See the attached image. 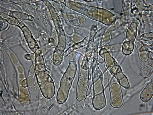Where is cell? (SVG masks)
Segmentation results:
<instances>
[{
  "label": "cell",
  "instance_id": "obj_6",
  "mask_svg": "<svg viewBox=\"0 0 153 115\" xmlns=\"http://www.w3.org/2000/svg\"><path fill=\"white\" fill-rule=\"evenodd\" d=\"M153 93V79L145 88L140 94V97L143 102L147 103L151 99Z\"/></svg>",
  "mask_w": 153,
  "mask_h": 115
},
{
  "label": "cell",
  "instance_id": "obj_8",
  "mask_svg": "<svg viewBox=\"0 0 153 115\" xmlns=\"http://www.w3.org/2000/svg\"><path fill=\"white\" fill-rule=\"evenodd\" d=\"M63 55L60 51H56L54 53L53 57L54 63L56 65H59L62 61Z\"/></svg>",
  "mask_w": 153,
  "mask_h": 115
},
{
  "label": "cell",
  "instance_id": "obj_1",
  "mask_svg": "<svg viewBox=\"0 0 153 115\" xmlns=\"http://www.w3.org/2000/svg\"><path fill=\"white\" fill-rule=\"evenodd\" d=\"M76 71L77 65L76 62H71L61 81L57 96V102L59 104H63L67 101Z\"/></svg>",
  "mask_w": 153,
  "mask_h": 115
},
{
  "label": "cell",
  "instance_id": "obj_3",
  "mask_svg": "<svg viewBox=\"0 0 153 115\" xmlns=\"http://www.w3.org/2000/svg\"><path fill=\"white\" fill-rule=\"evenodd\" d=\"M36 75L38 83L44 96L48 99L53 98L55 93V86L49 72L45 69Z\"/></svg>",
  "mask_w": 153,
  "mask_h": 115
},
{
  "label": "cell",
  "instance_id": "obj_2",
  "mask_svg": "<svg viewBox=\"0 0 153 115\" xmlns=\"http://www.w3.org/2000/svg\"><path fill=\"white\" fill-rule=\"evenodd\" d=\"M94 96L92 104L94 109L100 110L105 107L107 102L102 84L103 76L100 71H97L93 74Z\"/></svg>",
  "mask_w": 153,
  "mask_h": 115
},
{
  "label": "cell",
  "instance_id": "obj_5",
  "mask_svg": "<svg viewBox=\"0 0 153 115\" xmlns=\"http://www.w3.org/2000/svg\"><path fill=\"white\" fill-rule=\"evenodd\" d=\"M86 72L81 71L79 74L76 87V99L79 102L85 100L87 96L89 84V80Z\"/></svg>",
  "mask_w": 153,
  "mask_h": 115
},
{
  "label": "cell",
  "instance_id": "obj_4",
  "mask_svg": "<svg viewBox=\"0 0 153 115\" xmlns=\"http://www.w3.org/2000/svg\"><path fill=\"white\" fill-rule=\"evenodd\" d=\"M116 80L115 77L112 78L110 82L111 96L110 103L111 105L115 108L121 106L123 102L120 87Z\"/></svg>",
  "mask_w": 153,
  "mask_h": 115
},
{
  "label": "cell",
  "instance_id": "obj_7",
  "mask_svg": "<svg viewBox=\"0 0 153 115\" xmlns=\"http://www.w3.org/2000/svg\"><path fill=\"white\" fill-rule=\"evenodd\" d=\"M114 77L117 80L119 84L125 89L129 88L130 85L128 79L121 71L117 73Z\"/></svg>",
  "mask_w": 153,
  "mask_h": 115
}]
</instances>
